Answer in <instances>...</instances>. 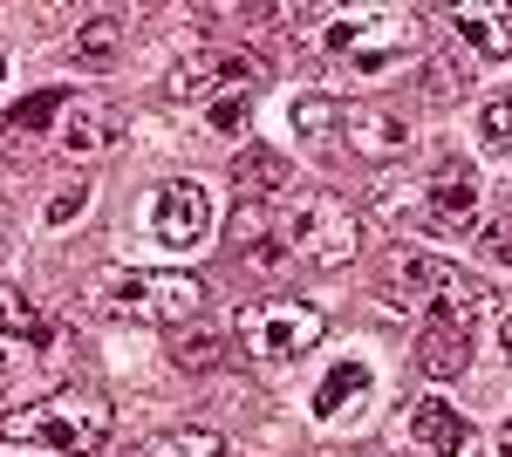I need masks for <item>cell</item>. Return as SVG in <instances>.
<instances>
[{
	"label": "cell",
	"instance_id": "cell-4",
	"mask_svg": "<svg viewBox=\"0 0 512 457\" xmlns=\"http://www.w3.org/2000/svg\"><path fill=\"white\" fill-rule=\"evenodd\" d=\"M205 301L212 294H205L198 273H110L103 280L110 314H137V321H158V328H192Z\"/></svg>",
	"mask_w": 512,
	"mask_h": 457
},
{
	"label": "cell",
	"instance_id": "cell-26",
	"mask_svg": "<svg viewBox=\"0 0 512 457\" xmlns=\"http://www.w3.org/2000/svg\"><path fill=\"white\" fill-rule=\"evenodd\" d=\"M205 123H212V130H246V96H219V103L205 110Z\"/></svg>",
	"mask_w": 512,
	"mask_h": 457
},
{
	"label": "cell",
	"instance_id": "cell-8",
	"mask_svg": "<svg viewBox=\"0 0 512 457\" xmlns=\"http://www.w3.org/2000/svg\"><path fill=\"white\" fill-rule=\"evenodd\" d=\"M144 232L158 239L164 253H192L212 239V198L198 178H164L151 198H144Z\"/></svg>",
	"mask_w": 512,
	"mask_h": 457
},
{
	"label": "cell",
	"instance_id": "cell-6",
	"mask_svg": "<svg viewBox=\"0 0 512 457\" xmlns=\"http://www.w3.org/2000/svg\"><path fill=\"white\" fill-rule=\"evenodd\" d=\"M390 294L431 307L444 321H472L478 307H485V287H478L472 273H458L451 260H437V253H410V246L390 253Z\"/></svg>",
	"mask_w": 512,
	"mask_h": 457
},
{
	"label": "cell",
	"instance_id": "cell-29",
	"mask_svg": "<svg viewBox=\"0 0 512 457\" xmlns=\"http://www.w3.org/2000/svg\"><path fill=\"white\" fill-rule=\"evenodd\" d=\"M499 457H512V417L499 423Z\"/></svg>",
	"mask_w": 512,
	"mask_h": 457
},
{
	"label": "cell",
	"instance_id": "cell-25",
	"mask_svg": "<svg viewBox=\"0 0 512 457\" xmlns=\"http://www.w3.org/2000/svg\"><path fill=\"white\" fill-rule=\"evenodd\" d=\"M28 382H35V369H28V355H21L14 342H0V403H14V396H21Z\"/></svg>",
	"mask_w": 512,
	"mask_h": 457
},
{
	"label": "cell",
	"instance_id": "cell-17",
	"mask_svg": "<svg viewBox=\"0 0 512 457\" xmlns=\"http://www.w3.org/2000/svg\"><path fill=\"white\" fill-rule=\"evenodd\" d=\"M164 348H171V362H178L185 376H205V369H219V362H226V328L192 321V328H171Z\"/></svg>",
	"mask_w": 512,
	"mask_h": 457
},
{
	"label": "cell",
	"instance_id": "cell-9",
	"mask_svg": "<svg viewBox=\"0 0 512 457\" xmlns=\"http://www.w3.org/2000/svg\"><path fill=\"white\" fill-rule=\"evenodd\" d=\"M342 144H349L362 164H403L410 157V123L390 103H349L342 110Z\"/></svg>",
	"mask_w": 512,
	"mask_h": 457
},
{
	"label": "cell",
	"instance_id": "cell-11",
	"mask_svg": "<svg viewBox=\"0 0 512 457\" xmlns=\"http://www.w3.org/2000/svg\"><path fill=\"white\" fill-rule=\"evenodd\" d=\"M451 28L472 62H512V0H465L451 7Z\"/></svg>",
	"mask_w": 512,
	"mask_h": 457
},
{
	"label": "cell",
	"instance_id": "cell-16",
	"mask_svg": "<svg viewBox=\"0 0 512 457\" xmlns=\"http://www.w3.org/2000/svg\"><path fill=\"white\" fill-rule=\"evenodd\" d=\"M362 396H369V369L342 355V362H335V369L315 382V403H308V410H315V423H335L342 410H355Z\"/></svg>",
	"mask_w": 512,
	"mask_h": 457
},
{
	"label": "cell",
	"instance_id": "cell-19",
	"mask_svg": "<svg viewBox=\"0 0 512 457\" xmlns=\"http://www.w3.org/2000/svg\"><path fill=\"white\" fill-rule=\"evenodd\" d=\"M287 123H294V137H301L308 151H328V144L342 137V103H335V96H294Z\"/></svg>",
	"mask_w": 512,
	"mask_h": 457
},
{
	"label": "cell",
	"instance_id": "cell-1",
	"mask_svg": "<svg viewBox=\"0 0 512 457\" xmlns=\"http://www.w3.org/2000/svg\"><path fill=\"white\" fill-rule=\"evenodd\" d=\"M362 232H355V212L335 198V191H287L274 198V239L253 253V267H349Z\"/></svg>",
	"mask_w": 512,
	"mask_h": 457
},
{
	"label": "cell",
	"instance_id": "cell-14",
	"mask_svg": "<svg viewBox=\"0 0 512 457\" xmlns=\"http://www.w3.org/2000/svg\"><path fill=\"white\" fill-rule=\"evenodd\" d=\"M410 437L431 457H465L472 451V423H465V410H451L444 396H417V403H410Z\"/></svg>",
	"mask_w": 512,
	"mask_h": 457
},
{
	"label": "cell",
	"instance_id": "cell-30",
	"mask_svg": "<svg viewBox=\"0 0 512 457\" xmlns=\"http://www.w3.org/2000/svg\"><path fill=\"white\" fill-rule=\"evenodd\" d=\"M499 348H506V362H512V314L499 321Z\"/></svg>",
	"mask_w": 512,
	"mask_h": 457
},
{
	"label": "cell",
	"instance_id": "cell-28",
	"mask_svg": "<svg viewBox=\"0 0 512 457\" xmlns=\"http://www.w3.org/2000/svg\"><path fill=\"white\" fill-rule=\"evenodd\" d=\"M82 205H89V185H76V191H62V198H55V205H48V226L62 232V226H76V212Z\"/></svg>",
	"mask_w": 512,
	"mask_h": 457
},
{
	"label": "cell",
	"instance_id": "cell-32",
	"mask_svg": "<svg viewBox=\"0 0 512 457\" xmlns=\"http://www.w3.org/2000/svg\"><path fill=\"white\" fill-rule=\"evenodd\" d=\"M0 82H7V55H0Z\"/></svg>",
	"mask_w": 512,
	"mask_h": 457
},
{
	"label": "cell",
	"instance_id": "cell-23",
	"mask_svg": "<svg viewBox=\"0 0 512 457\" xmlns=\"http://www.w3.org/2000/svg\"><path fill=\"white\" fill-rule=\"evenodd\" d=\"M478 144L492 157H512V96H485L478 103Z\"/></svg>",
	"mask_w": 512,
	"mask_h": 457
},
{
	"label": "cell",
	"instance_id": "cell-18",
	"mask_svg": "<svg viewBox=\"0 0 512 457\" xmlns=\"http://www.w3.org/2000/svg\"><path fill=\"white\" fill-rule=\"evenodd\" d=\"M76 69H89V76H103V69H117V55H123V21L117 14H96V21H82L76 28Z\"/></svg>",
	"mask_w": 512,
	"mask_h": 457
},
{
	"label": "cell",
	"instance_id": "cell-13",
	"mask_svg": "<svg viewBox=\"0 0 512 457\" xmlns=\"http://www.w3.org/2000/svg\"><path fill=\"white\" fill-rule=\"evenodd\" d=\"M417 369L437 376V382H458L465 369H472V328L431 314V321H424V335H417Z\"/></svg>",
	"mask_w": 512,
	"mask_h": 457
},
{
	"label": "cell",
	"instance_id": "cell-10",
	"mask_svg": "<svg viewBox=\"0 0 512 457\" xmlns=\"http://www.w3.org/2000/svg\"><path fill=\"white\" fill-rule=\"evenodd\" d=\"M478 219V178L465 164H437L424 178V198H417V226L431 232H465Z\"/></svg>",
	"mask_w": 512,
	"mask_h": 457
},
{
	"label": "cell",
	"instance_id": "cell-3",
	"mask_svg": "<svg viewBox=\"0 0 512 457\" xmlns=\"http://www.w3.org/2000/svg\"><path fill=\"white\" fill-rule=\"evenodd\" d=\"M417 14H396V7H355V14H328L321 28V48L355 69V76H383L403 55H417Z\"/></svg>",
	"mask_w": 512,
	"mask_h": 457
},
{
	"label": "cell",
	"instance_id": "cell-22",
	"mask_svg": "<svg viewBox=\"0 0 512 457\" xmlns=\"http://www.w3.org/2000/svg\"><path fill=\"white\" fill-rule=\"evenodd\" d=\"M55 110H69V96H62V89H35L21 110L7 116V151H14V144H28V137H35V130H41Z\"/></svg>",
	"mask_w": 512,
	"mask_h": 457
},
{
	"label": "cell",
	"instance_id": "cell-5",
	"mask_svg": "<svg viewBox=\"0 0 512 457\" xmlns=\"http://www.w3.org/2000/svg\"><path fill=\"white\" fill-rule=\"evenodd\" d=\"M233 328H239L246 362L280 369V362H294V355H308V348L321 342V307L294 301V294H274V301H253V307L233 321Z\"/></svg>",
	"mask_w": 512,
	"mask_h": 457
},
{
	"label": "cell",
	"instance_id": "cell-20",
	"mask_svg": "<svg viewBox=\"0 0 512 457\" xmlns=\"http://www.w3.org/2000/svg\"><path fill=\"white\" fill-rule=\"evenodd\" d=\"M239 185H246V198H287V191H294V171H287L267 144H253V151L239 157Z\"/></svg>",
	"mask_w": 512,
	"mask_h": 457
},
{
	"label": "cell",
	"instance_id": "cell-15",
	"mask_svg": "<svg viewBox=\"0 0 512 457\" xmlns=\"http://www.w3.org/2000/svg\"><path fill=\"white\" fill-rule=\"evenodd\" d=\"M48 335H55V321H48V314L28 301V294H21L14 280H0V342H14V348H41Z\"/></svg>",
	"mask_w": 512,
	"mask_h": 457
},
{
	"label": "cell",
	"instance_id": "cell-7",
	"mask_svg": "<svg viewBox=\"0 0 512 457\" xmlns=\"http://www.w3.org/2000/svg\"><path fill=\"white\" fill-rule=\"evenodd\" d=\"M267 82V55H253V48H192V55H178V69L164 76L171 96H253Z\"/></svg>",
	"mask_w": 512,
	"mask_h": 457
},
{
	"label": "cell",
	"instance_id": "cell-24",
	"mask_svg": "<svg viewBox=\"0 0 512 457\" xmlns=\"http://www.w3.org/2000/svg\"><path fill=\"white\" fill-rule=\"evenodd\" d=\"M472 89V55L465 48H444L431 62V96H465Z\"/></svg>",
	"mask_w": 512,
	"mask_h": 457
},
{
	"label": "cell",
	"instance_id": "cell-2",
	"mask_svg": "<svg viewBox=\"0 0 512 457\" xmlns=\"http://www.w3.org/2000/svg\"><path fill=\"white\" fill-rule=\"evenodd\" d=\"M117 430V410L103 389H55L28 410H7L0 417V444H35V451H69V457H89L110 444Z\"/></svg>",
	"mask_w": 512,
	"mask_h": 457
},
{
	"label": "cell",
	"instance_id": "cell-12",
	"mask_svg": "<svg viewBox=\"0 0 512 457\" xmlns=\"http://www.w3.org/2000/svg\"><path fill=\"white\" fill-rule=\"evenodd\" d=\"M123 110L117 103H69V116H62V151L69 157H103L123 144Z\"/></svg>",
	"mask_w": 512,
	"mask_h": 457
},
{
	"label": "cell",
	"instance_id": "cell-21",
	"mask_svg": "<svg viewBox=\"0 0 512 457\" xmlns=\"http://www.w3.org/2000/svg\"><path fill=\"white\" fill-rule=\"evenodd\" d=\"M137 457H233L219 430H171V437H151Z\"/></svg>",
	"mask_w": 512,
	"mask_h": 457
},
{
	"label": "cell",
	"instance_id": "cell-31",
	"mask_svg": "<svg viewBox=\"0 0 512 457\" xmlns=\"http://www.w3.org/2000/svg\"><path fill=\"white\" fill-rule=\"evenodd\" d=\"M355 457H390V451H355Z\"/></svg>",
	"mask_w": 512,
	"mask_h": 457
},
{
	"label": "cell",
	"instance_id": "cell-27",
	"mask_svg": "<svg viewBox=\"0 0 512 457\" xmlns=\"http://www.w3.org/2000/svg\"><path fill=\"white\" fill-rule=\"evenodd\" d=\"M485 260L492 267H512V219H492L485 226Z\"/></svg>",
	"mask_w": 512,
	"mask_h": 457
}]
</instances>
